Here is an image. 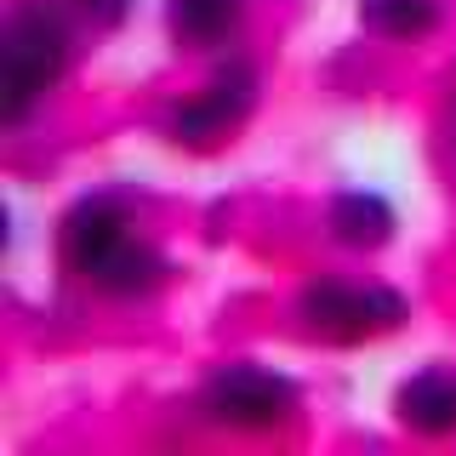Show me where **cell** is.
<instances>
[{"instance_id":"5b68a950","label":"cell","mask_w":456,"mask_h":456,"mask_svg":"<svg viewBox=\"0 0 456 456\" xmlns=\"http://www.w3.org/2000/svg\"><path fill=\"white\" fill-rule=\"evenodd\" d=\"M86 280H92L97 291H109V297H137V291H154V285L166 280V263L149 246H137L132 234H120L92 268H86Z\"/></svg>"},{"instance_id":"7a4b0ae2","label":"cell","mask_w":456,"mask_h":456,"mask_svg":"<svg viewBox=\"0 0 456 456\" xmlns=\"http://www.w3.org/2000/svg\"><path fill=\"white\" fill-rule=\"evenodd\" d=\"M303 320L308 331L331 337V342H365V337H382L405 320V303L394 291H360V285H314L303 297Z\"/></svg>"},{"instance_id":"277c9868","label":"cell","mask_w":456,"mask_h":456,"mask_svg":"<svg viewBox=\"0 0 456 456\" xmlns=\"http://www.w3.org/2000/svg\"><path fill=\"white\" fill-rule=\"evenodd\" d=\"M251 97H256L251 69H246V63L223 69V75L211 80L206 92L194 97V103H183L177 114H171V137L189 142V149H217V142L251 114Z\"/></svg>"},{"instance_id":"30bf717a","label":"cell","mask_w":456,"mask_h":456,"mask_svg":"<svg viewBox=\"0 0 456 456\" xmlns=\"http://www.w3.org/2000/svg\"><path fill=\"white\" fill-rule=\"evenodd\" d=\"M240 6L246 0H171V23L189 40H223L240 23Z\"/></svg>"},{"instance_id":"8fae6325","label":"cell","mask_w":456,"mask_h":456,"mask_svg":"<svg viewBox=\"0 0 456 456\" xmlns=\"http://www.w3.org/2000/svg\"><path fill=\"white\" fill-rule=\"evenodd\" d=\"M75 6H80L97 28H114V23L126 18V0H75Z\"/></svg>"},{"instance_id":"9c48e42d","label":"cell","mask_w":456,"mask_h":456,"mask_svg":"<svg viewBox=\"0 0 456 456\" xmlns=\"http://www.w3.org/2000/svg\"><path fill=\"white\" fill-rule=\"evenodd\" d=\"M360 23L388 40H411L439 23V0H360Z\"/></svg>"},{"instance_id":"3957f363","label":"cell","mask_w":456,"mask_h":456,"mask_svg":"<svg viewBox=\"0 0 456 456\" xmlns=\"http://www.w3.org/2000/svg\"><path fill=\"white\" fill-rule=\"evenodd\" d=\"M291 411H297V388L256 365H228L206 388V417L228 428H280Z\"/></svg>"},{"instance_id":"8992f818","label":"cell","mask_w":456,"mask_h":456,"mask_svg":"<svg viewBox=\"0 0 456 456\" xmlns=\"http://www.w3.org/2000/svg\"><path fill=\"white\" fill-rule=\"evenodd\" d=\"M399 422L417 434H451L456 428V377L451 370H422L399 388Z\"/></svg>"},{"instance_id":"ba28073f","label":"cell","mask_w":456,"mask_h":456,"mask_svg":"<svg viewBox=\"0 0 456 456\" xmlns=\"http://www.w3.org/2000/svg\"><path fill=\"white\" fill-rule=\"evenodd\" d=\"M331 234L342 240V246H382V240L394 234V211L382 206L377 194H337L331 200Z\"/></svg>"},{"instance_id":"6da1fadb","label":"cell","mask_w":456,"mask_h":456,"mask_svg":"<svg viewBox=\"0 0 456 456\" xmlns=\"http://www.w3.org/2000/svg\"><path fill=\"white\" fill-rule=\"evenodd\" d=\"M57 75H63V28H57V18H46L40 6L18 12L0 35V120L18 126Z\"/></svg>"},{"instance_id":"52a82bcc","label":"cell","mask_w":456,"mask_h":456,"mask_svg":"<svg viewBox=\"0 0 456 456\" xmlns=\"http://www.w3.org/2000/svg\"><path fill=\"white\" fill-rule=\"evenodd\" d=\"M120 234H126V223H120V211H114L109 200H92V206L69 211V223H63V256H69V268L86 274V268H92Z\"/></svg>"}]
</instances>
